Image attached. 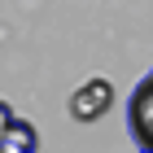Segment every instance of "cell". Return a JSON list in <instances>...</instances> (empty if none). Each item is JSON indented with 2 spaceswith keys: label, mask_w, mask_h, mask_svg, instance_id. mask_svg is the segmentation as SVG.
<instances>
[{
  "label": "cell",
  "mask_w": 153,
  "mask_h": 153,
  "mask_svg": "<svg viewBox=\"0 0 153 153\" xmlns=\"http://www.w3.org/2000/svg\"><path fill=\"white\" fill-rule=\"evenodd\" d=\"M109 109H114V83L109 79H88V83H79L70 92V118L74 123H96V118H105Z\"/></svg>",
  "instance_id": "6da1fadb"
},
{
  "label": "cell",
  "mask_w": 153,
  "mask_h": 153,
  "mask_svg": "<svg viewBox=\"0 0 153 153\" xmlns=\"http://www.w3.org/2000/svg\"><path fill=\"white\" fill-rule=\"evenodd\" d=\"M131 136L140 149H153V79H144L131 96Z\"/></svg>",
  "instance_id": "7a4b0ae2"
},
{
  "label": "cell",
  "mask_w": 153,
  "mask_h": 153,
  "mask_svg": "<svg viewBox=\"0 0 153 153\" xmlns=\"http://www.w3.org/2000/svg\"><path fill=\"white\" fill-rule=\"evenodd\" d=\"M35 144H39L35 127H31V123H22V118H13L9 127L0 131V153H31Z\"/></svg>",
  "instance_id": "3957f363"
},
{
  "label": "cell",
  "mask_w": 153,
  "mask_h": 153,
  "mask_svg": "<svg viewBox=\"0 0 153 153\" xmlns=\"http://www.w3.org/2000/svg\"><path fill=\"white\" fill-rule=\"evenodd\" d=\"M9 123H13V109H9V105H4V101H0V131L9 127Z\"/></svg>",
  "instance_id": "277c9868"
}]
</instances>
